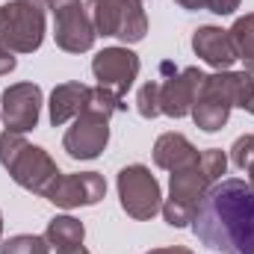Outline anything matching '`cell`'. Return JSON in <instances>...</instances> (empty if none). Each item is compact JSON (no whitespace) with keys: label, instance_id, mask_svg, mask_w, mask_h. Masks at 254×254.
Wrapping results in <instances>:
<instances>
[{"label":"cell","instance_id":"obj_31","mask_svg":"<svg viewBox=\"0 0 254 254\" xmlns=\"http://www.w3.org/2000/svg\"><path fill=\"white\" fill-rule=\"evenodd\" d=\"M249 187H252V190H254V166H252V169H249Z\"/></svg>","mask_w":254,"mask_h":254},{"label":"cell","instance_id":"obj_4","mask_svg":"<svg viewBox=\"0 0 254 254\" xmlns=\"http://www.w3.org/2000/svg\"><path fill=\"white\" fill-rule=\"evenodd\" d=\"M45 42V9L9 0L0 6V48L12 54H33Z\"/></svg>","mask_w":254,"mask_h":254},{"label":"cell","instance_id":"obj_21","mask_svg":"<svg viewBox=\"0 0 254 254\" xmlns=\"http://www.w3.org/2000/svg\"><path fill=\"white\" fill-rule=\"evenodd\" d=\"M136 110H139L142 119H157V116H163V110H160V83H157V80L145 83V86L136 92Z\"/></svg>","mask_w":254,"mask_h":254},{"label":"cell","instance_id":"obj_19","mask_svg":"<svg viewBox=\"0 0 254 254\" xmlns=\"http://www.w3.org/2000/svg\"><path fill=\"white\" fill-rule=\"evenodd\" d=\"M228 33H231V42H234V48H237V57L246 65V71L254 74V12L237 18Z\"/></svg>","mask_w":254,"mask_h":254},{"label":"cell","instance_id":"obj_27","mask_svg":"<svg viewBox=\"0 0 254 254\" xmlns=\"http://www.w3.org/2000/svg\"><path fill=\"white\" fill-rule=\"evenodd\" d=\"M181 9L187 12H201V9H210V0H175Z\"/></svg>","mask_w":254,"mask_h":254},{"label":"cell","instance_id":"obj_20","mask_svg":"<svg viewBox=\"0 0 254 254\" xmlns=\"http://www.w3.org/2000/svg\"><path fill=\"white\" fill-rule=\"evenodd\" d=\"M0 254H51V249H48L45 234L42 237L39 234H18L0 246Z\"/></svg>","mask_w":254,"mask_h":254},{"label":"cell","instance_id":"obj_13","mask_svg":"<svg viewBox=\"0 0 254 254\" xmlns=\"http://www.w3.org/2000/svg\"><path fill=\"white\" fill-rule=\"evenodd\" d=\"M192 51L195 57H201L207 65H213L216 71H231V65L237 63V48L231 42V33L222 30V27H198L192 33Z\"/></svg>","mask_w":254,"mask_h":254},{"label":"cell","instance_id":"obj_17","mask_svg":"<svg viewBox=\"0 0 254 254\" xmlns=\"http://www.w3.org/2000/svg\"><path fill=\"white\" fill-rule=\"evenodd\" d=\"M213 187V178L201 169V163H195L184 172H172L169 178V198L178 204H187L192 210H198L201 198L207 195V190Z\"/></svg>","mask_w":254,"mask_h":254},{"label":"cell","instance_id":"obj_10","mask_svg":"<svg viewBox=\"0 0 254 254\" xmlns=\"http://www.w3.org/2000/svg\"><path fill=\"white\" fill-rule=\"evenodd\" d=\"M42 116V89L36 83H12L0 95V119L6 130L27 133L39 125Z\"/></svg>","mask_w":254,"mask_h":254},{"label":"cell","instance_id":"obj_1","mask_svg":"<svg viewBox=\"0 0 254 254\" xmlns=\"http://www.w3.org/2000/svg\"><path fill=\"white\" fill-rule=\"evenodd\" d=\"M192 234L219 254H254V190L240 178H222L201 198Z\"/></svg>","mask_w":254,"mask_h":254},{"label":"cell","instance_id":"obj_9","mask_svg":"<svg viewBox=\"0 0 254 254\" xmlns=\"http://www.w3.org/2000/svg\"><path fill=\"white\" fill-rule=\"evenodd\" d=\"M54 39H57V48H63L65 54H86V51H92L98 33H95L92 15L83 6V0L68 3V6L54 12Z\"/></svg>","mask_w":254,"mask_h":254},{"label":"cell","instance_id":"obj_8","mask_svg":"<svg viewBox=\"0 0 254 254\" xmlns=\"http://www.w3.org/2000/svg\"><path fill=\"white\" fill-rule=\"evenodd\" d=\"M139 68H142L139 57L127 45L125 48H104L92 60V74H95L98 86L107 89V92H116L119 98L127 95V89L139 77Z\"/></svg>","mask_w":254,"mask_h":254},{"label":"cell","instance_id":"obj_18","mask_svg":"<svg viewBox=\"0 0 254 254\" xmlns=\"http://www.w3.org/2000/svg\"><path fill=\"white\" fill-rule=\"evenodd\" d=\"M231 104H225L222 98H216V95H207V92H201L198 89V98H195V104H192V122L195 127H201L204 133H216V130H222V127L228 125V119H231Z\"/></svg>","mask_w":254,"mask_h":254},{"label":"cell","instance_id":"obj_29","mask_svg":"<svg viewBox=\"0 0 254 254\" xmlns=\"http://www.w3.org/2000/svg\"><path fill=\"white\" fill-rule=\"evenodd\" d=\"M68 3H77V0H48V6L57 12V9H63V6H68Z\"/></svg>","mask_w":254,"mask_h":254},{"label":"cell","instance_id":"obj_3","mask_svg":"<svg viewBox=\"0 0 254 254\" xmlns=\"http://www.w3.org/2000/svg\"><path fill=\"white\" fill-rule=\"evenodd\" d=\"M89 15L98 36L122 39L125 45H136L148 33V15L142 0H89Z\"/></svg>","mask_w":254,"mask_h":254},{"label":"cell","instance_id":"obj_11","mask_svg":"<svg viewBox=\"0 0 254 254\" xmlns=\"http://www.w3.org/2000/svg\"><path fill=\"white\" fill-rule=\"evenodd\" d=\"M104 195H107V181L98 172H74V175H63L57 181L48 201L63 210H77V207H92V204L104 201Z\"/></svg>","mask_w":254,"mask_h":254},{"label":"cell","instance_id":"obj_7","mask_svg":"<svg viewBox=\"0 0 254 254\" xmlns=\"http://www.w3.org/2000/svg\"><path fill=\"white\" fill-rule=\"evenodd\" d=\"M163 74H169L160 83V110L169 119H184L192 113V104L198 98V89L204 83V71L201 68H184L175 71L172 63H163Z\"/></svg>","mask_w":254,"mask_h":254},{"label":"cell","instance_id":"obj_14","mask_svg":"<svg viewBox=\"0 0 254 254\" xmlns=\"http://www.w3.org/2000/svg\"><path fill=\"white\" fill-rule=\"evenodd\" d=\"M89 92H92V86H86V83H60L51 92V101H48V119H51V125L63 127L68 122H74L86 110Z\"/></svg>","mask_w":254,"mask_h":254},{"label":"cell","instance_id":"obj_32","mask_svg":"<svg viewBox=\"0 0 254 254\" xmlns=\"http://www.w3.org/2000/svg\"><path fill=\"white\" fill-rule=\"evenodd\" d=\"M0 237H3V213H0Z\"/></svg>","mask_w":254,"mask_h":254},{"label":"cell","instance_id":"obj_23","mask_svg":"<svg viewBox=\"0 0 254 254\" xmlns=\"http://www.w3.org/2000/svg\"><path fill=\"white\" fill-rule=\"evenodd\" d=\"M160 213H163L166 225H172V228H190L192 219H195V210H192V207L178 204V201H172V198H166V201H163Z\"/></svg>","mask_w":254,"mask_h":254},{"label":"cell","instance_id":"obj_26","mask_svg":"<svg viewBox=\"0 0 254 254\" xmlns=\"http://www.w3.org/2000/svg\"><path fill=\"white\" fill-rule=\"evenodd\" d=\"M15 65H18L15 54H12V51H3V48H0V77L12 74V71H15Z\"/></svg>","mask_w":254,"mask_h":254},{"label":"cell","instance_id":"obj_22","mask_svg":"<svg viewBox=\"0 0 254 254\" xmlns=\"http://www.w3.org/2000/svg\"><path fill=\"white\" fill-rule=\"evenodd\" d=\"M198 163H201V169L213 178V184H219L222 175L228 172V154H225L222 148H207V151H201Z\"/></svg>","mask_w":254,"mask_h":254},{"label":"cell","instance_id":"obj_28","mask_svg":"<svg viewBox=\"0 0 254 254\" xmlns=\"http://www.w3.org/2000/svg\"><path fill=\"white\" fill-rule=\"evenodd\" d=\"M148 254H195L187 246H166V249H151Z\"/></svg>","mask_w":254,"mask_h":254},{"label":"cell","instance_id":"obj_25","mask_svg":"<svg viewBox=\"0 0 254 254\" xmlns=\"http://www.w3.org/2000/svg\"><path fill=\"white\" fill-rule=\"evenodd\" d=\"M240 3L243 0H210V12H216V15H234L240 9Z\"/></svg>","mask_w":254,"mask_h":254},{"label":"cell","instance_id":"obj_6","mask_svg":"<svg viewBox=\"0 0 254 254\" xmlns=\"http://www.w3.org/2000/svg\"><path fill=\"white\" fill-rule=\"evenodd\" d=\"M107 145H110V119L89 107L71 122L63 136V148L71 160H95L104 154Z\"/></svg>","mask_w":254,"mask_h":254},{"label":"cell","instance_id":"obj_15","mask_svg":"<svg viewBox=\"0 0 254 254\" xmlns=\"http://www.w3.org/2000/svg\"><path fill=\"white\" fill-rule=\"evenodd\" d=\"M198 148L192 145L184 133H163L154 142V166L166 172H184L198 163Z\"/></svg>","mask_w":254,"mask_h":254},{"label":"cell","instance_id":"obj_12","mask_svg":"<svg viewBox=\"0 0 254 254\" xmlns=\"http://www.w3.org/2000/svg\"><path fill=\"white\" fill-rule=\"evenodd\" d=\"M201 92L222 98L231 107H240L249 113V107L254 104V74L249 71H216L207 74L201 83Z\"/></svg>","mask_w":254,"mask_h":254},{"label":"cell","instance_id":"obj_2","mask_svg":"<svg viewBox=\"0 0 254 254\" xmlns=\"http://www.w3.org/2000/svg\"><path fill=\"white\" fill-rule=\"evenodd\" d=\"M0 166L9 172V178L21 190L42 195V198H48L57 181L63 178L60 166L45 148L30 145L24 133H12V130L0 133Z\"/></svg>","mask_w":254,"mask_h":254},{"label":"cell","instance_id":"obj_5","mask_svg":"<svg viewBox=\"0 0 254 254\" xmlns=\"http://www.w3.org/2000/svg\"><path fill=\"white\" fill-rule=\"evenodd\" d=\"M116 187H119L122 210L130 219L148 222V219H154L160 213V207H163V190H160V181L151 175L148 166H142V163L125 166L119 172Z\"/></svg>","mask_w":254,"mask_h":254},{"label":"cell","instance_id":"obj_30","mask_svg":"<svg viewBox=\"0 0 254 254\" xmlns=\"http://www.w3.org/2000/svg\"><path fill=\"white\" fill-rule=\"evenodd\" d=\"M24 3H33V6H39V9H45V12L51 9V6H48V0H24Z\"/></svg>","mask_w":254,"mask_h":254},{"label":"cell","instance_id":"obj_24","mask_svg":"<svg viewBox=\"0 0 254 254\" xmlns=\"http://www.w3.org/2000/svg\"><path fill=\"white\" fill-rule=\"evenodd\" d=\"M231 163H234L240 172H249L254 166V133L240 136V139L231 145Z\"/></svg>","mask_w":254,"mask_h":254},{"label":"cell","instance_id":"obj_16","mask_svg":"<svg viewBox=\"0 0 254 254\" xmlns=\"http://www.w3.org/2000/svg\"><path fill=\"white\" fill-rule=\"evenodd\" d=\"M45 240H48L51 254H89L83 246L86 228L74 216H54L45 228Z\"/></svg>","mask_w":254,"mask_h":254}]
</instances>
